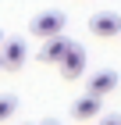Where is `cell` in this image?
I'll return each instance as SVG.
<instances>
[{"instance_id":"obj_8","label":"cell","mask_w":121,"mask_h":125,"mask_svg":"<svg viewBox=\"0 0 121 125\" xmlns=\"http://www.w3.org/2000/svg\"><path fill=\"white\" fill-rule=\"evenodd\" d=\"M14 107H18V100H14L11 93H4V96H0V122H7V118L14 115Z\"/></svg>"},{"instance_id":"obj_11","label":"cell","mask_w":121,"mask_h":125,"mask_svg":"<svg viewBox=\"0 0 121 125\" xmlns=\"http://www.w3.org/2000/svg\"><path fill=\"white\" fill-rule=\"evenodd\" d=\"M0 39H4V32H0Z\"/></svg>"},{"instance_id":"obj_1","label":"cell","mask_w":121,"mask_h":125,"mask_svg":"<svg viewBox=\"0 0 121 125\" xmlns=\"http://www.w3.org/2000/svg\"><path fill=\"white\" fill-rule=\"evenodd\" d=\"M68 18H64V11H39L36 18L28 21V32L36 39H47V36H57V32H64Z\"/></svg>"},{"instance_id":"obj_10","label":"cell","mask_w":121,"mask_h":125,"mask_svg":"<svg viewBox=\"0 0 121 125\" xmlns=\"http://www.w3.org/2000/svg\"><path fill=\"white\" fill-rule=\"evenodd\" d=\"M43 125H61V122H57V118H47V122H43Z\"/></svg>"},{"instance_id":"obj_6","label":"cell","mask_w":121,"mask_h":125,"mask_svg":"<svg viewBox=\"0 0 121 125\" xmlns=\"http://www.w3.org/2000/svg\"><path fill=\"white\" fill-rule=\"evenodd\" d=\"M71 47V39H64V32H57V36H47L43 39V50H39V61H47V64H57V61L64 57V50Z\"/></svg>"},{"instance_id":"obj_12","label":"cell","mask_w":121,"mask_h":125,"mask_svg":"<svg viewBox=\"0 0 121 125\" xmlns=\"http://www.w3.org/2000/svg\"><path fill=\"white\" fill-rule=\"evenodd\" d=\"M118 36H121V32H118Z\"/></svg>"},{"instance_id":"obj_5","label":"cell","mask_w":121,"mask_h":125,"mask_svg":"<svg viewBox=\"0 0 121 125\" xmlns=\"http://www.w3.org/2000/svg\"><path fill=\"white\" fill-rule=\"evenodd\" d=\"M114 89H118V72H111V68H103L93 79H85V93H93V96H107Z\"/></svg>"},{"instance_id":"obj_7","label":"cell","mask_w":121,"mask_h":125,"mask_svg":"<svg viewBox=\"0 0 121 125\" xmlns=\"http://www.w3.org/2000/svg\"><path fill=\"white\" fill-rule=\"evenodd\" d=\"M100 107H103V96L85 93V96H78V100L71 104V118H78V122H89V118H96V115H100Z\"/></svg>"},{"instance_id":"obj_3","label":"cell","mask_w":121,"mask_h":125,"mask_svg":"<svg viewBox=\"0 0 121 125\" xmlns=\"http://www.w3.org/2000/svg\"><path fill=\"white\" fill-rule=\"evenodd\" d=\"M57 68H61V79H78L85 72V50L78 47V43H71V47L64 50V57L57 61Z\"/></svg>"},{"instance_id":"obj_9","label":"cell","mask_w":121,"mask_h":125,"mask_svg":"<svg viewBox=\"0 0 121 125\" xmlns=\"http://www.w3.org/2000/svg\"><path fill=\"white\" fill-rule=\"evenodd\" d=\"M96 118H100V115H96ZM100 125H121V115H103Z\"/></svg>"},{"instance_id":"obj_4","label":"cell","mask_w":121,"mask_h":125,"mask_svg":"<svg viewBox=\"0 0 121 125\" xmlns=\"http://www.w3.org/2000/svg\"><path fill=\"white\" fill-rule=\"evenodd\" d=\"M4 43V39H0ZM28 57V47H25V39H7L4 43V50H0V68H7V72H18L21 64H25Z\"/></svg>"},{"instance_id":"obj_2","label":"cell","mask_w":121,"mask_h":125,"mask_svg":"<svg viewBox=\"0 0 121 125\" xmlns=\"http://www.w3.org/2000/svg\"><path fill=\"white\" fill-rule=\"evenodd\" d=\"M89 32L96 39H114L121 32V14L118 11H96L93 18H89Z\"/></svg>"}]
</instances>
